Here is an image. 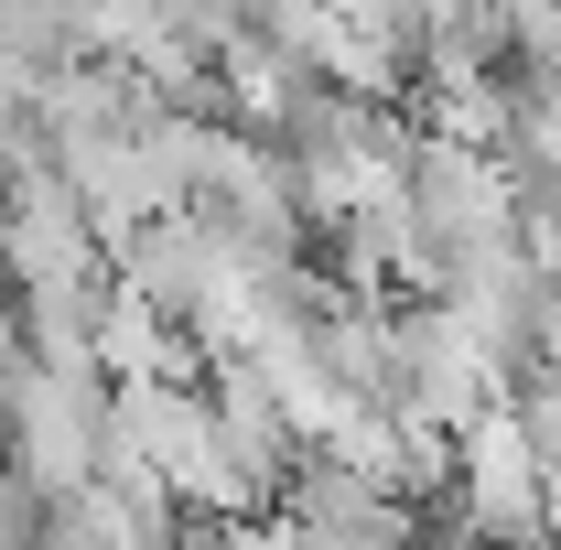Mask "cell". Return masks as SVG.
<instances>
[{
  "mask_svg": "<svg viewBox=\"0 0 561 550\" xmlns=\"http://www.w3.org/2000/svg\"><path fill=\"white\" fill-rule=\"evenodd\" d=\"M507 421H518V443L540 454V475L561 485V378H518V389H507Z\"/></svg>",
  "mask_w": 561,
  "mask_h": 550,
  "instance_id": "cell-2",
  "label": "cell"
},
{
  "mask_svg": "<svg viewBox=\"0 0 561 550\" xmlns=\"http://www.w3.org/2000/svg\"><path fill=\"white\" fill-rule=\"evenodd\" d=\"M454 443H465V465H454V518H465V540L540 550V496H551V475H540V454L518 443L507 400H496L486 421H465Z\"/></svg>",
  "mask_w": 561,
  "mask_h": 550,
  "instance_id": "cell-1",
  "label": "cell"
}]
</instances>
